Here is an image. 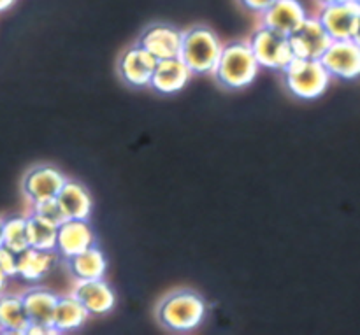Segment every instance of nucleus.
Instances as JSON below:
<instances>
[{"mask_svg": "<svg viewBox=\"0 0 360 335\" xmlns=\"http://www.w3.org/2000/svg\"><path fill=\"white\" fill-rule=\"evenodd\" d=\"M206 302L193 290H176L165 295L155 309L158 325L176 334L192 332L206 318Z\"/></svg>", "mask_w": 360, "mask_h": 335, "instance_id": "obj_1", "label": "nucleus"}, {"mask_svg": "<svg viewBox=\"0 0 360 335\" xmlns=\"http://www.w3.org/2000/svg\"><path fill=\"white\" fill-rule=\"evenodd\" d=\"M259 69L260 65L248 42L238 41L221 46V53L211 74L220 86L239 90L248 86L255 79Z\"/></svg>", "mask_w": 360, "mask_h": 335, "instance_id": "obj_2", "label": "nucleus"}, {"mask_svg": "<svg viewBox=\"0 0 360 335\" xmlns=\"http://www.w3.org/2000/svg\"><path fill=\"white\" fill-rule=\"evenodd\" d=\"M285 88L290 95L301 100H313L322 97L330 83V74L320 60L294 58L280 70Z\"/></svg>", "mask_w": 360, "mask_h": 335, "instance_id": "obj_3", "label": "nucleus"}, {"mask_svg": "<svg viewBox=\"0 0 360 335\" xmlns=\"http://www.w3.org/2000/svg\"><path fill=\"white\" fill-rule=\"evenodd\" d=\"M221 53V42L218 35L204 25H195L181 35L179 58L192 74H211Z\"/></svg>", "mask_w": 360, "mask_h": 335, "instance_id": "obj_4", "label": "nucleus"}, {"mask_svg": "<svg viewBox=\"0 0 360 335\" xmlns=\"http://www.w3.org/2000/svg\"><path fill=\"white\" fill-rule=\"evenodd\" d=\"M248 46L259 65L266 69L281 70L294 58L290 44H288V35L266 25H260L252 32Z\"/></svg>", "mask_w": 360, "mask_h": 335, "instance_id": "obj_5", "label": "nucleus"}, {"mask_svg": "<svg viewBox=\"0 0 360 335\" xmlns=\"http://www.w3.org/2000/svg\"><path fill=\"white\" fill-rule=\"evenodd\" d=\"M333 39L322 27L319 18L308 16L294 32L288 34V44H290L292 55L297 58L320 60L326 53Z\"/></svg>", "mask_w": 360, "mask_h": 335, "instance_id": "obj_6", "label": "nucleus"}, {"mask_svg": "<svg viewBox=\"0 0 360 335\" xmlns=\"http://www.w3.org/2000/svg\"><path fill=\"white\" fill-rule=\"evenodd\" d=\"M320 62L326 67L330 77L352 81L360 77V46L352 39L333 41L326 49Z\"/></svg>", "mask_w": 360, "mask_h": 335, "instance_id": "obj_7", "label": "nucleus"}, {"mask_svg": "<svg viewBox=\"0 0 360 335\" xmlns=\"http://www.w3.org/2000/svg\"><path fill=\"white\" fill-rule=\"evenodd\" d=\"M67 178L53 165H35L25 172L21 179V192L30 204L53 199L65 185Z\"/></svg>", "mask_w": 360, "mask_h": 335, "instance_id": "obj_8", "label": "nucleus"}, {"mask_svg": "<svg viewBox=\"0 0 360 335\" xmlns=\"http://www.w3.org/2000/svg\"><path fill=\"white\" fill-rule=\"evenodd\" d=\"M359 16L360 7L354 0H347V2L322 6L316 18L333 41H347L354 35Z\"/></svg>", "mask_w": 360, "mask_h": 335, "instance_id": "obj_9", "label": "nucleus"}, {"mask_svg": "<svg viewBox=\"0 0 360 335\" xmlns=\"http://www.w3.org/2000/svg\"><path fill=\"white\" fill-rule=\"evenodd\" d=\"M181 35L179 28L172 27L169 23H153L141 32L136 44L146 49L153 58L165 60L174 58L179 55L181 48Z\"/></svg>", "mask_w": 360, "mask_h": 335, "instance_id": "obj_10", "label": "nucleus"}, {"mask_svg": "<svg viewBox=\"0 0 360 335\" xmlns=\"http://www.w3.org/2000/svg\"><path fill=\"white\" fill-rule=\"evenodd\" d=\"M157 58L150 55L139 44H134L122 53L118 60V74L125 84L132 88L150 86Z\"/></svg>", "mask_w": 360, "mask_h": 335, "instance_id": "obj_11", "label": "nucleus"}, {"mask_svg": "<svg viewBox=\"0 0 360 335\" xmlns=\"http://www.w3.org/2000/svg\"><path fill=\"white\" fill-rule=\"evenodd\" d=\"M91 246H95V234L88 220H70V218H67L63 223L56 227L55 251L63 258L84 251Z\"/></svg>", "mask_w": 360, "mask_h": 335, "instance_id": "obj_12", "label": "nucleus"}, {"mask_svg": "<svg viewBox=\"0 0 360 335\" xmlns=\"http://www.w3.org/2000/svg\"><path fill=\"white\" fill-rule=\"evenodd\" d=\"M70 295L81 302V306L90 313V316L105 315L116 304L115 291L105 283L104 277L102 280L76 281Z\"/></svg>", "mask_w": 360, "mask_h": 335, "instance_id": "obj_13", "label": "nucleus"}, {"mask_svg": "<svg viewBox=\"0 0 360 335\" xmlns=\"http://www.w3.org/2000/svg\"><path fill=\"white\" fill-rule=\"evenodd\" d=\"M192 76L193 74L190 72V69L183 63L179 56L157 60V65H155L153 74H151L150 86L157 93L172 95L181 91Z\"/></svg>", "mask_w": 360, "mask_h": 335, "instance_id": "obj_14", "label": "nucleus"}, {"mask_svg": "<svg viewBox=\"0 0 360 335\" xmlns=\"http://www.w3.org/2000/svg\"><path fill=\"white\" fill-rule=\"evenodd\" d=\"M260 16L262 25L288 35L308 18V13L299 0H274Z\"/></svg>", "mask_w": 360, "mask_h": 335, "instance_id": "obj_15", "label": "nucleus"}, {"mask_svg": "<svg viewBox=\"0 0 360 335\" xmlns=\"http://www.w3.org/2000/svg\"><path fill=\"white\" fill-rule=\"evenodd\" d=\"M58 253L55 249H35L28 246L18 253V276L25 281H41L48 276L58 263Z\"/></svg>", "mask_w": 360, "mask_h": 335, "instance_id": "obj_16", "label": "nucleus"}, {"mask_svg": "<svg viewBox=\"0 0 360 335\" xmlns=\"http://www.w3.org/2000/svg\"><path fill=\"white\" fill-rule=\"evenodd\" d=\"M65 269L74 281L102 280L108 270V260L97 246H91L84 251L67 256Z\"/></svg>", "mask_w": 360, "mask_h": 335, "instance_id": "obj_17", "label": "nucleus"}, {"mask_svg": "<svg viewBox=\"0 0 360 335\" xmlns=\"http://www.w3.org/2000/svg\"><path fill=\"white\" fill-rule=\"evenodd\" d=\"M21 301H23L25 311H27V316L28 320H30V323L48 327V329L53 330L51 323H53V315H55L58 295L46 290V288L37 287L25 291V294L21 295Z\"/></svg>", "mask_w": 360, "mask_h": 335, "instance_id": "obj_18", "label": "nucleus"}, {"mask_svg": "<svg viewBox=\"0 0 360 335\" xmlns=\"http://www.w3.org/2000/svg\"><path fill=\"white\" fill-rule=\"evenodd\" d=\"M56 200L62 206L63 213L70 220H88L94 209V200H91L90 192L84 188L81 183L67 179L65 185L62 186Z\"/></svg>", "mask_w": 360, "mask_h": 335, "instance_id": "obj_19", "label": "nucleus"}, {"mask_svg": "<svg viewBox=\"0 0 360 335\" xmlns=\"http://www.w3.org/2000/svg\"><path fill=\"white\" fill-rule=\"evenodd\" d=\"M88 318H90V313L81 306V302L77 298H74L72 295H69V297H58L51 323L53 332H74V330L81 329L86 323Z\"/></svg>", "mask_w": 360, "mask_h": 335, "instance_id": "obj_20", "label": "nucleus"}, {"mask_svg": "<svg viewBox=\"0 0 360 335\" xmlns=\"http://www.w3.org/2000/svg\"><path fill=\"white\" fill-rule=\"evenodd\" d=\"M30 320L25 311L21 295L0 294V334L25 335Z\"/></svg>", "mask_w": 360, "mask_h": 335, "instance_id": "obj_21", "label": "nucleus"}, {"mask_svg": "<svg viewBox=\"0 0 360 335\" xmlns=\"http://www.w3.org/2000/svg\"><path fill=\"white\" fill-rule=\"evenodd\" d=\"M27 235L30 248L55 249L56 227L32 213L27 216Z\"/></svg>", "mask_w": 360, "mask_h": 335, "instance_id": "obj_22", "label": "nucleus"}, {"mask_svg": "<svg viewBox=\"0 0 360 335\" xmlns=\"http://www.w3.org/2000/svg\"><path fill=\"white\" fill-rule=\"evenodd\" d=\"M2 246L14 253H21L28 248L27 216H11L4 220Z\"/></svg>", "mask_w": 360, "mask_h": 335, "instance_id": "obj_23", "label": "nucleus"}, {"mask_svg": "<svg viewBox=\"0 0 360 335\" xmlns=\"http://www.w3.org/2000/svg\"><path fill=\"white\" fill-rule=\"evenodd\" d=\"M30 206H32V211H30L32 214L39 216L41 220L48 221V223L55 225V227H58L60 223H63V221L67 220L65 213H63L62 206H60V202L56 200V197L41 200V202L30 204Z\"/></svg>", "mask_w": 360, "mask_h": 335, "instance_id": "obj_24", "label": "nucleus"}, {"mask_svg": "<svg viewBox=\"0 0 360 335\" xmlns=\"http://www.w3.org/2000/svg\"><path fill=\"white\" fill-rule=\"evenodd\" d=\"M0 269L7 277L18 276V253L0 246Z\"/></svg>", "mask_w": 360, "mask_h": 335, "instance_id": "obj_25", "label": "nucleus"}, {"mask_svg": "<svg viewBox=\"0 0 360 335\" xmlns=\"http://www.w3.org/2000/svg\"><path fill=\"white\" fill-rule=\"evenodd\" d=\"M238 2L241 4L246 11H250V13L262 14L274 0H238Z\"/></svg>", "mask_w": 360, "mask_h": 335, "instance_id": "obj_26", "label": "nucleus"}, {"mask_svg": "<svg viewBox=\"0 0 360 335\" xmlns=\"http://www.w3.org/2000/svg\"><path fill=\"white\" fill-rule=\"evenodd\" d=\"M352 41H354L355 44L360 46V16H359V20H357V27H355L354 35H352Z\"/></svg>", "mask_w": 360, "mask_h": 335, "instance_id": "obj_27", "label": "nucleus"}, {"mask_svg": "<svg viewBox=\"0 0 360 335\" xmlns=\"http://www.w3.org/2000/svg\"><path fill=\"white\" fill-rule=\"evenodd\" d=\"M6 284H7V276L2 272V269H0V294L6 290Z\"/></svg>", "mask_w": 360, "mask_h": 335, "instance_id": "obj_28", "label": "nucleus"}, {"mask_svg": "<svg viewBox=\"0 0 360 335\" xmlns=\"http://www.w3.org/2000/svg\"><path fill=\"white\" fill-rule=\"evenodd\" d=\"M319 2V6H330V4H340V2H347V0H316Z\"/></svg>", "mask_w": 360, "mask_h": 335, "instance_id": "obj_29", "label": "nucleus"}, {"mask_svg": "<svg viewBox=\"0 0 360 335\" xmlns=\"http://www.w3.org/2000/svg\"><path fill=\"white\" fill-rule=\"evenodd\" d=\"M14 4V0H0V13L2 11H6L7 7H11Z\"/></svg>", "mask_w": 360, "mask_h": 335, "instance_id": "obj_30", "label": "nucleus"}, {"mask_svg": "<svg viewBox=\"0 0 360 335\" xmlns=\"http://www.w3.org/2000/svg\"><path fill=\"white\" fill-rule=\"evenodd\" d=\"M2 227H4V220L0 218V246H2Z\"/></svg>", "mask_w": 360, "mask_h": 335, "instance_id": "obj_31", "label": "nucleus"}, {"mask_svg": "<svg viewBox=\"0 0 360 335\" xmlns=\"http://www.w3.org/2000/svg\"><path fill=\"white\" fill-rule=\"evenodd\" d=\"M354 2H355V4H357V6L360 7V0H354Z\"/></svg>", "mask_w": 360, "mask_h": 335, "instance_id": "obj_32", "label": "nucleus"}]
</instances>
